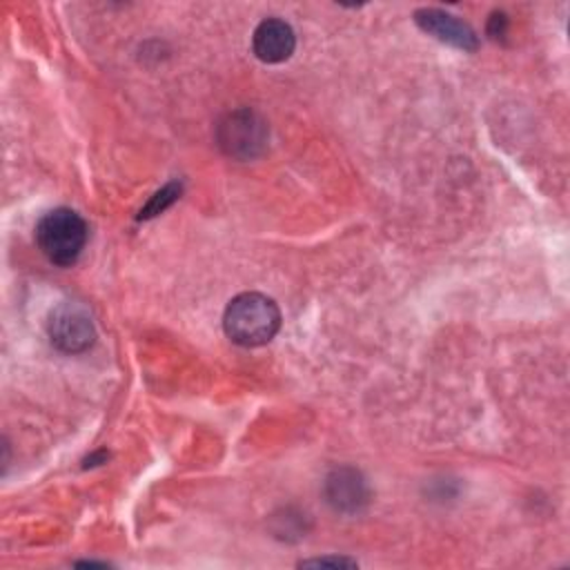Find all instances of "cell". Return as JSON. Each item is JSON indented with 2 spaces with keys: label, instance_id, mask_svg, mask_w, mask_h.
I'll use <instances>...</instances> for the list:
<instances>
[{
  "label": "cell",
  "instance_id": "1",
  "mask_svg": "<svg viewBox=\"0 0 570 570\" xmlns=\"http://www.w3.org/2000/svg\"><path fill=\"white\" fill-rule=\"evenodd\" d=\"M223 330L236 345H265L281 330V309L274 298L261 292H243L227 303L223 314Z\"/></svg>",
  "mask_w": 570,
  "mask_h": 570
},
{
  "label": "cell",
  "instance_id": "2",
  "mask_svg": "<svg viewBox=\"0 0 570 570\" xmlns=\"http://www.w3.org/2000/svg\"><path fill=\"white\" fill-rule=\"evenodd\" d=\"M87 236L89 229L85 218L69 207H56L42 214L36 223L38 249L49 263L60 267H69L80 258Z\"/></svg>",
  "mask_w": 570,
  "mask_h": 570
},
{
  "label": "cell",
  "instance_id": "3",
  "mask_svg": "<svg viewBox=\"0 0 570 570\" xmlns=\"http://www.w3.org/2000/svg\"><path fill=\"white\" fill-rule=\"evenodd\" d=\"M267 125L252 109H234L216 125L218 147L236 160H252L267 147Z\"/></svg>",
  "mask_w": 570,
  "mask_h": 570
},
{
  "label": "cell",
  "instance_id": "4",
  "mask_svg": "<svg viewBox=\"0 0 570 570\" xmlns=\"http://www.w3.org/2000/svg\"><path fill=\"white\" fill-rule=\"evenodd\" d=\"M47 334L53 347L67 354H78L91 347L96 338L94 321L87 307L78 301H60L47 321Z\"/></svg>",
  "mask_w": 570,
  "mask_h": 570
},
{
  "label": "cell",
  "instance_id": "5",
  "mask_svg": "<svg viewBox=\"0 0 570 570\" xmlns=\"http://www.w3.org/2000/svg\"><path fill=\"white\" fill-rule=\"evenodd\" d=\"M323 497L332 510L341 514H358L370 503V488L356 468L341 465L325 476Z\"/></svg>",
  "mask_w": 570,
  "mask_h": 570
},
{
  "label": "cell",
  "instance_id": "6",
  "mask_svg": "<svg viewBox=\"0 0 570 570\" xmlns=\"http://www.w3.org/2000/svg\"><path fill=\"white\" fill-rule=\"evenodd\" d=\"M414 20L425 33L434 36L436 40H441L450 47H456L463 51H474L479 47V40H476V33L472 31V27L448 11L419 9L414 13Z\"/></svg>",
  "mask_w": 570,
  "mask_h": 570
},
{
  "label": "cell",
  "instance_id": "7",
  "mask_svg": "<svg viewBox=\"0 0 570 570\" xmlns=\"http://www.w3.org/2000/svg\"><path fill=\"white\" fill-rule=\"evenodd\" d=\"M296 36L294 29L281 18H265L252 36V51L261 62L276 65L294 53Z\"/></svg>",
  "mask_w": 570,
  "mask_h": 570
},
{
  "label": "cell",
  "instance_id": "8",
  "mask_svg": "<svg viewBox=\"0 0 570 570\" xmlns=\"http://www.w3.org/2000/svg\"><path fill=\"white\" fill-rule=\"evenodd\" d=\"M178 194H180V185H178V183L165 185L160 191H156V194L151 196V200L145 205V209H140L138 218H151V216L160 214L163 209H167V207L178 198Z\"/></svg>",
  "mask_w": 570,
  "mask_h": 570
},
{
  "label": "cell",
  "instance_id": "9",
  "mask_svg": "<svg viewBox=\"0 0 570 570\" xmlns=\"http://www.w3.org/2000/svg\"><path fill=\"white\" fill-rule=\"evenodd\" d=\"M301 566H334V568H341V566H356V563L350 561V559H343V557H325V559L301 561Z\"/></svg>",
  "mask_w": 570,
  "mask_h": 570
}]
</instances>
